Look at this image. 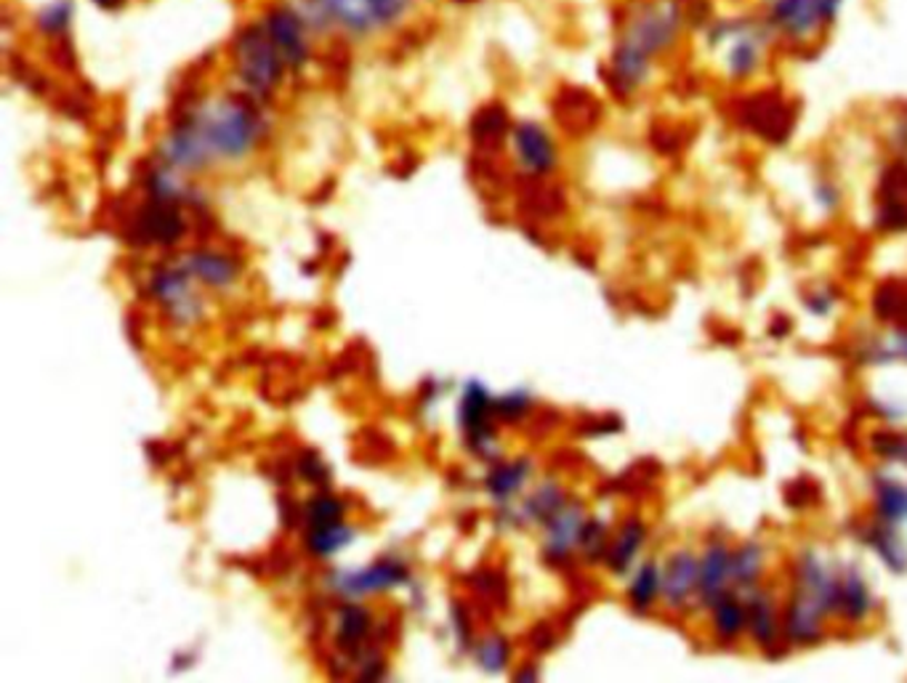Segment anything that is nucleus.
Instances as JSON below:
<instances>
[{
  "label": "nucleus",
  "instance_id": "7c9ffc66",
  "mask_svg": "<svg viewBox=\"0 0 907 683\" xmlns=\"http://www.w3.org/2000/svg\"><path fill=\"white\" fill-rule=\"evenodd\" d=\"M367 627H371V614L359 610V606H349L341 617V639H344V644H357L359 639L367 635Z\"/></svg>",
  "mask_w": 907,
  "mask_h": 683
},
{
  "label": "nucleus",
  "instance_id": "39448f33",
  "mask_svg": "<svg viewBox=\"0 0 907 683\" xmlns=\"http://www.w3.org/2000/svg\"><path fill=\"white\" fill-rule=\"evenodd\" d=\"M235 59L245 88L256 97H267L279 80H283L285 61L272 43L267 27L248 24L235 38Z\"/></svg>",
  "mask_w": 907,
  "mask_h": 683
},
{
  "label": "nucleus",
  "instance_id": "9b49d317",
  "mask_svg": "<svg viewBox=\"0 0 907 683\" xmlns=\"http://www.w3.org/2000/svg\"><path fill=\"white\" fill-rule=\"evenodd\" d=\"M729 591H732V548L724 540H708L700 553L698 606L708 612Z\"/></svg>",
  "mask_w": 907,
  "mask_h": 683
},
{
  "label": "nucleus",
  "instance_id": "72a5a7b5",
  "mask_svg": "<svg viewBox=\"0 0 907 683\" xmlns=\"http://www.w3.org/2000/svg\"><path fill=\"white\" fill-rule=\"evenodd\" d=\"M480 660H482V665L487 667L490 673H497V671H503V665H506V660H509V646H506V641L503 639H487L484 641V646H482V652H480Z\"/></svg>",
  "mask_w": 907,
  "mask_h": 683
},
{
  "label": "nucleus",
  "instance_id": "2f4dec72",
  "mask_svg": "<svg viewBox=\"0 0 907 683\" xmlns=\"http://www.w3.org/2000/svg\"><path fill=\"white\" fill-rule=\"evenodd\" d=\"M607 537H610V532H607V524L604 522H585L583 527V537H581V548L583 553H589V558H597V556H607Z\"/></svg>",
  "mask_w": 907,
  "mask_h": 683
},
{
  "label": "nucleus",
  "instance_id": "f3484780",
  "mask_svg": "<svg viewBox=\"0 0 907 683\" xmlns=\"http://www.w3.org/2000/svg\"><path fill=\"white\" fill-rule=\"evenodd\" d=\"M585 527V514L581 505H568L556 511L549 518V532H545V551L549 556L568 558L572 551L581 548V537Z\"/></svg>",
  "mask_w": 907,
  "mask_h": 683
},
{
  "label": "nucleus",
  "instance_id": "2eb2a0df",
  "mask_svg": "<svg viewBox=\"0 0 907 683\" xmlns=\"http://www.w3.org/2000/svg\"><path fill=\"white\" fill-rule=\"evenodd\" d=\"M708 614H711V631L719 644H735L748 635V601L738 587L716 601Z\"/></svg>",
  "mask_w": 907,
  "mask_h": 683
},
{
  "label": "nucleus",
  "instance_id": "7ed1b4c3",
  "mask_svg": "<svg viewBox=\"0 0 907 683\" xmlns=\"http://www.w3.org/2000/svg\"><path fill=\"white\" fill-rule=\"evenodd\" d=\"M849 0H763L761 19L777 46L807 49L838 24Z\"/></svg>",
  "mask_w": 907,
  "mask_h": 683
},
{
  "label": "nucleus",
  "instance_id": "f03ea898",
  "mask_svg": "<svg viewBox=\"0 0 907 683\" xmlns=\"http://www.w3.org/2000/svg\"><path fill=\"white\" fill-rule=\"evenodd\" d=\"M706 43L732 83H748L763 72L777 40L761 13H727L706 24Z\"/></svg>",
  "mask_w": 907,
  "mask_h": 683
},
{
  "label": "nucleus",
  "instance_id": "ddd939ff",
  "mask_svg": "<svg viewBox=\"0 0 907 683\" xmlns=\"http://www.w3.org/2000/svg\"><path fill=\"white\" fill-rule=\"evenodd\" d=\"M514 149L524 170L535 176H545L556 168V145L551 133L538 122H522L514 128Z\"/></svg>",
  "mask_w": 907,
  "mask_h": 683
},
{
  "label": "nucleus",
  "instance_id": "20e7f679",
  "mask_svg": "<svg viewBox=\"0 0 907 683\" xmlns=\"http://www.w3.org/2000/svg\"><path fill=\"white\" fill-rule=\"evenodd\" d=\"M197 120L206 133L210 152L214 157H227V160L248 155L262 136V120H258L254 107L245 105L243 99H224L221 105H216Z\"/></svg>",
  "mask_w": 907,
  "mask_h": 683
},
{
  "label": "nucleus",
  "instance_id": "aec40b11",
  "mask_svg": "<svg viewBox=\"0 0 907 683\" xmlns=\"http://www.w3.org/2000/svg\"><path fill=\"white\" fill-rule=\"evenodd\" d=\"M767 575V548L761 540H746L732 548V585L738 591H750L761 585Z\"/></svg>",
  "mask_w": 907,
  "mask_h": 683
},
{
  "label": "nucleus",
  "instance_id": "bb28decb",
  "mask_svg": "<svg viewBox=\"0 0 907 683\" xmlns=\"http://www.w3.org/2000/svg\"><path fill=\"white\" fill-rule=\"evenodd\" d=\"M349 540H352V529L344 527L341 522L309 529V548L315 556H333V553H336L338 548H344Z\"/></svg>",
  "mask_w": 907,
  "mask_h": 683
},
{
  "label": "nucleus",
  "instance_id": "c9c22d12",
  "mask_svg": "<svg viewBox=\"0 0 907 683\" xmlns=\"http://www.w3.org/2000/svg\"><path fill=\"white\" fill-rule=\"evenodd\" d=\"M506 131V115L501 112V109H484V112L476 118L474 122V133L476 136H493Z\"/></svg>",
  "mask_w": 907,
  "mask_h": 683
},
{
  "label": "nucleus",
  "instance_id": "dca6fc26",
  "mask_svg": "<svg viewBox=\"0 0 907 683\" xmlns=\"http://www.w3.org/2000/svg\"><path fill=\"white\" fill-rule=\"evenodd\" d=\"M865 545L876 553V558L881 562L891 575H907V540L903 532H899L897 524L876 522L865 529Z\"/></svg>",
  "mask_w": 907,
  "mask_h": 683
},
{
  "label": "nucleus",
  "instance_id": "cd10ccee",
  "mask_svg": "<svg viewBox=\"0 0 907 683\" xmlns=\"http://www.w3.org/2000/svg\"><path fill=\"white\" fill-rule=\"evenodd\" d=\"M70 19H72L70 0H57V3H49L38 13V30L49 38H61L67 32V27H70Z\"/></svg>",
  "mask_w": 907,
  "mask_h": 683
},
{
  "label": "nucleus",
  "instance_id": "1a4fd4ad",
  "mask_svg": "<svg viewBox=\"0 0 907 683\" xmlns=\"http://www.w3.org/2000/svg\"><path fill=\"white\" fill-rule=\"evenodd\" d=\"M828 620V614L815 601L790 591L786 606H782V641L796 649L817 646L825 639V623Z\"/></svg>",
  "mask_w": 907,
  "mask_h": 683
},
{
  "label": "nucleus",
  "instance_id": "412c9836",
  "mask_svg": "<svg viewBox=\"0 0 907 683\" xmlns=\"http://www.w3.org/2000/svg\"><path fill=\"white\" fill-rule=\"evenodd\" d=\"M317 3L331 22L341 24L352 36H365L375 22L367 0H317Z\"/></svg>",
  "mask_w": 907,
  "mask_h": 683
},
{
  "label": "nucleus",
  "instance_id": "f704fd0d",
  "mask_svg": "<svg viewBox=\"0 0 907 683\" xmlns=\"http://www.w3.org/2000/svg\"><path fill=\"white\" fill-rule=\"evenodd\" d=\"M804 306H807V311L811 314V317H828V314L836 309V293L828 288H815L811 293H807Z\"/></svg>",
  "mask_w": 907,
  "mask_h": 683
},
{
  "label": "nucleus",
  "instance_id": "a878e982",
  "mask_svg": "<svg viewBox=\"0 0 907 683\" xmlns=\"http://www.w3.org/2000/svg\"><path fill=\"white\" fill-rule=\"evenodd\" d=\"M870 453L889 466L907 468V432H878L870 436Z\"/></svg>",
  "mask_w": 907,
  "mask_h": 683
},
{
  "label": "nucleus",
  "instance_id": "4c0bfd02",
  "mask_svg": "<svg viewBox=\"0 0 907 683\" xmlns=\"http://www.w3.org/2000/svg\"><path fill=\"white\" fill-rule=\"evenodd\" d=\"M815 200H817V205H820L822 210H836L838 202H841V189H838L836 184L828 181V179L817 181V187H815Z\"/></svg>",
  "mask_w": 907,
  "mask_h": 683
},
{
  "label": "nucleus",
  "instance_id": "e433bc0d",
  "mask_svg": "<svg viewBox=\"0 0 907 683\" xmlns=\"http://www.w3.org/2000/svg\"><path fill=\"white\" fill-rule=\"evenodd\" d=\"M367 6L378 24H392L405 11V0H367Z\"/></svg>",
  "mask_w": 907,
  "mask_h": 683
},
{
  "label": "nucleus",
  "instance_id": "423d86ee",
  "mask_svg": "<svg viewBox=\"0 0 907 683\" xmlns=\"http://www.w3.org/2000/svg\"><path fill=\"white\" fill-rule=\"evenodd\" d=\"M790 591L801 593L809 601H815L828 617H836L838 610V591H841V577L817 551H799L793 558V587Z\"/></svg>",
  "mask_w": 907,
  "mask_h": 683
},
{
  "label": "nucleus",
  "instance_id": "6e6552de",
  "mask_svg": "<svg viewBox=\"0 0 907 683\" xmlns=\"http://www.w3.org/2000/svg\"><path fill=\"white\" fill-rule=\"evenodd\" d=\"M304 24L306 19L298 11H293L290 6H275V9H269L267 19H264V27H267L279 57L296 72L309 61V43H306Z\"/></svg>",
  "mask_w": 907,
  "mask_h": 683
},
{
  "label": "nucleus",
  "instance_id": "393cba45",
  "mask_svg": "<svg viewBox=\"0 0 907 683\" xmlns=\"http://www.w3.org/2000/svg\"><path fill=\"white\" fill-rule=\"evenodd\" d=\"M187 266L197 279H203V283H208V285H216V288L229 285L237 275L235 264H231L229 258L218 256V253H195V256L187 258Z\"/></svg>",
  "mask_w": 907,
  "mask_h": 683
},
{
  "label": "nucleus",
  "instance_id": "f8f14e48",
  "mask_svg": "<svg viewBox=\"0 0 907 683\" xmlns=\"http://www.w3.org/2000/svg\"><path fill=\"white\" fill-rule=\"evenodd\" d=\"M838 577H841V591H838L836 617L844 620L847 625L868 623L873 612H876L878 601L868 580H865L862 570L857 564H847L838 570Z\"/></svg>",
  "mask_w": 907,
  "mask_h": 683
},
{
  "label": "nucleus",
  "instance_id": "4468645a",
  "mask_svg": "<svg viewBox=\"0 0 907 683\" xmlns=\"http://www.w3.org/2000/svg\"><path fill=\"white\" fill-rule=\"evenodd\" d=\"M647 537H650V527H647L644 518H639V516L625 518V522L620 524L612 545L607 548L604 564L610 566V572H615L618 577L633 572V564H637L641 548L647 545Z\"/></svg>",
  "mask_w": 907,
  "mask_h": 683
},
{
  "label": "nucleus",
  "instance_id": "a211bd4d",
  "mask_svg": "<svg viewBox=\"0 0 907 683\" xmlns=\"http://www.w3.org/2000/svg\"><path fill=\"white\" fill-rule=\"evenodd\" d=\"M625 598H629L631 610L637 614H650L654 606L663 604V570H660V562L647 558L633 570Z\"/></svg>",
  "mask_w": 907,
  "mask_h": 683
},
{
  "label": "nucleus",
  "instance_id": "ea45409f",
  "mask_svg": "<svg viewBox=\"0 0 907 683\" xmlns=\"http://www.w3.org/2000/svg\"><path fill=\"white\" fill-rule=\"evenodd\" d=\"M93 3H97L99 9H120V6L126 3V0H93Z\"/></svg>",
  "mask_w": 907,
  "mask_h": 683
},
{
  "label": "nucleus",
  "instance_id": "0eeeda50",
  "mask_svg": "<svg viewBox=\"0 0 907 683\" xmlns=\"http://www.w3.org/2000/svg\"><path fill=\"white\" fill-rule=\"evenodd\" d=\"M663 570V606L671 612H687L698 604L700 593V553L692 548H673L660 562Z\"/></svg>",
  "mask_w": 907,
  "mask_h": 683
},
{
  "label": "nucleus",
  "instance_id": "c756f323",
  "mask_svg": "<svg viewBox=\"0 0 907 683\" xmlns=\"http://www.w3.org/2000/svg\"><path fill=\"white\" fill-rule=\"evenodd\" d=\"M562 505H564L562 489L551 487V484H545V487H541V489L535 492L533 501H530V516L543 518V522H549V518L554 516L556 511L562 508Z\"/></svg>",
  "mask_w": 907,
  "mask_h": 683
},
{
  "label": "nucleus",
  "instance_id": "9d476101",
  "mask_svg": "<svg viewBox=\"0 0 907 683\" xmlns=\"http://www.w3.org/2000/svg\"><path fill=\"white\" fill-rule=\"evenodd\" d=\"M746 593L748 601V639L750 644L772 652V649L782 641V610L777 606V598L772 591L763 585L750 587Z\"/></svg>",
  "mask_w": 907,
  "mask_h": 683
},
{
  "label": "nucleus",
  "instance_id": "5701e85b",
  "mask_svg": "<svg viewBox=\"0 0 907 683\" xmlns=\"http://www.w3.org/2000/svg\"><path fill=\"white\" fill-rule=\"evenodd\" d=\"M405 570L400 564H375L371 570L357 572V575L344 580V591H349L352 596H359V593H373V591H384V587H392L405 580Z\"/></svg>",
  "mask_w": 907,
  "mask_h": 683
},
{
  "label": "nucleus",
  "instance_id": "473e14b6",
  "mask_svg": "<svg viewBox=\"0 0 907 683\" xmlns=\"http://www.w3.org/2000/svg\"><path fill=\"white\" fill-rule=\"evenodd\" d=\"M341 516H344V505H341L336 497H317V501L309 505V529L341 522Z\"/></svg>",
  "mask_w": 907,
  "mask_h": 683
},
{
  "label": "nucleus",
  "instance_id": "b1692460",
  "mask_svg": "<svg viewBox=\"0 0 907 683\" xmlns=\"http://www.w3.org/2000/svg\"><path fill=\"white\" fill-rule=\"evenodd\" d=\"M891 362H905L907 365V325H899L886 333L884 338L865 346L862 365H891Z\"/></svg>",
  "mask_w": 907,
  "mask_h": 683
},
{
  "label": "nucleus",
  "instance_id": "6ab92c4d",
  "mask_svg": "<svg viewBox=\"0 0 907 683\" xmlns=\"http://www.w3.org/2000/svg\"><path fill=\"white\" fill-rule=\"evenodd\" d=\"M873 508L881 522L897 524V527L907 524V482L891 474H878L873 479Z\"/></svg>",
  "mask_w": 907,
  "mask_h": 683
},
{
  "label": "nucleus",
  "instance_id": "c85d7f7f",
  "mask_svg": "<svg viewBox=\"0 0 907 683\" xmlns=\"http://www.w3.org/2000/svg\"><path fill=\"white\" fill-rule=\"evenodd\" d=\"M524 479H528V468H524L522 463H516V466H503V468H497L495 474L490 476L487 487H490V492H493V495H497V497H509V495H514V492L522 487Z\"/></svg>",
  "mask_w": 907,
  "mask_h": 683
},
{
  "label": "nucleus",
  "instance_id": "4be33fe9",
  "mask_svg": "<svg viewBox=\"0 0 907 683\" xmlns=\"http://www.w3.org/2000/svg\"><path fill=\"white\" fill-rule=\"evenodd\" d=\"M141 229H145L147 240L152 242H174L179 240L184 231V221L179 216V210L174 208L168 200H158L152 208L145 210V218H141Z\"/></svg>",
  "mask_w": 907,
  "mask_h": 683
},
{
  "label": "nucleus",
  "instance_id": "58836bf2",
  "mask_svg": "<svg viewBox=\"0 0 907 683\" xmlns=\"http://www.w3.org/2000/svg\"><path fill=\"white\" fill-rule=\"evenodd\" d=\"M870 405H873V409H876L878 415H881V418H884L886 423H897V420H903L905 415H907V409L899 407L897 402H878V399H873Z\"/></svg>",
  "mask_w": 907,
  "mask_h": 683
},
{
  "label": "nucleus",
  "instance_id": "f257e3e1",
  "mask_svg": "<svg viewBox=\"0 0 907 683\" xmlns=\"http://www.w3.org/2000/svg\"><path fill=\"white\" fill-rule=\"evenodd\" d=\"M684 0H637L629 6L607 61V80L618 97H637L652 80L658 61L671 57L690 30Z\"/></svg>",
  "mask_w": 907,
  "mask_h": 683
}]
</instances>
